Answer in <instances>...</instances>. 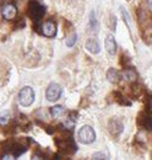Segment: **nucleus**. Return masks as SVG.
Masks as SVG:
<instances>
[{
	"label": "nucleus",
	"mask_w": 152,
	"mask_h": 160,
	"mask_svg": "<svg viewBox=\"0 0 152 160\" xmlns=\"http://www.w3.org/2000/svg\"><path fill=\"white\" fill-rule=\"evenodd\" d=\"M108 129L111 132V134L114 137H118L123 129H124V126H123V122L119 120V118H111L108 122Z\"/></svg>",
	"instance_id": "obj_7"
},
{
	"label": "nucleus",
	"mask_w": 152,
	"mask_h": 160,
	"mask_svg": "<svg viewBox=\"0 0 152 160\" xmlns=\"http://www.w3.org/2000/svg\"><path fill=\"white\" fill-rule=\"evenodd\" d=\"M97 30H98V22H97V20H96L95 18V12L91 11V14H90V21H88V32L95 33Z\"/></svg>",
	"instance_id": "obj_15"
},
{
	"label": "nucleus",
	"mask_w": 152,
	"mask_h": 160,
	"mask_svg": "<svg viewBox=\"0 0 152 160\" xmlns=\"http://www.w3.org/2000/svg\"><path fill=\"white\" fill-rule=\"evenodd\" d=\"M104 46H106V51L111 54V56H114L115 52H116V42L114 40L113 35H108L104 40Z\"/></svg>",
	"instance_id": "obj_10"
},
{
	"label": "nucleus",
	"mask_w": 152,
	"mask_h": 160,
	"mask_svg": "<svg viewBox=\"0 0 152 160\" xmlns=\"http://www.w3.org/2000/svg\"><path fill=\"white\" fill-rule=\"evenodd\" d=\"M145 105H146V112H149L150 115H152V95H147L146 96Z\"/></svg>",
	"instance_id": "obj_19"
},
{
	"label": "nucleus",
	"mask_w": 152,
	"mask_h": 160,
	"mask_svg": "<svg viewBox=\"0 0 152 160\" xmlns=\"http://www.w3.org/2000/svg\"><path fill=\"white\" fill-rule=\"evenodd\" d=\"M61 96V88L60 85H58L55 82H52L48 88H47V91H45V98L49 102H55L60 99Z\"/></svg>",
	"instance_id": "obj_5"
},
{
	"label": "nucleus",
	"mask_w": 152,
	"mask_h": 160,
	"mask_svg": "<svg viewBox=\"0 0 152 160\" xmlns=\"http://www.w3.org/2000/svg\"><path fill=\"white\" fill-rule=\"evenodd\" d=\"M113 96L115 102H118L119 105H121V106H130V101L126 100V98L120 91H114Z\"/></svg>",
	"instance_id": "obj_14"
},
{
	"label": "nucleus",
	"mask_w": 152,
	"mask_h": 160,
	"mask_svg": "<svg viewBox=\"0 0 152 160\" xmlns=\"http://www.w3.org/2000/svg\"><path fill=\"white\" fill-rule=\"evenodd\" d=\"M45 14V6L42 5L37 0H31L27 6V15L35 22H38Z\"/></svg>",
	"instance_id": "obj_2"
},
{
	"label": "nucleus",
	"mask_w": 152,
	"mask_h": 160,
	"mask_svg": "<svg viewBox=\"0 0 152 160\" xmlns=\"http://www.w3.org/2000/svg\"><path fill=\"white\" fill-rule=\"evenodd\" d=\"M120 73L116 70V69H114V68H111V69H108V72H107V79L109 80L112 84H116V82H119V80H120Z\"/></svg>",
	"instance_id": "obj_13"
},
{
	"label": "nucleus",
	"mask_w": 152,
	"mask_h": 160,
	"mask_svg": "<svg viewBox=\"0 0 152 160\" xmlns=\"http://www.w3.org/2000/svg\"><path fill=\"white\" fill-rule=\"evenodd\" d=\"M85 47H86V49L88 52H91L93 54L99 53V51H101L99 43H98V41L96 40V38H88V40L86 41V43H85Z\"/></svg>",
	"instance_id": "obj_11"
},
{
	"label": "nucleus",
	"mask_w": 152,
	"mask_h": 160,
	"mask_svg": "<svg viewBox=\"0 0 152 160\" xmlns=\"http://www.w3.org/2000/svg\"><path fill=\"white\" fill-rule=\"evenodd\" d=\"M92 160H109V158H108L107 154H104V153H102V152H97V153L93 154Z\"/></svg>",
	"instance_id": "obj_21"
},
{
	"label": "nucleus",
	"mask_w": 152,
	"mask_h": 160,
	"mask_svg": "<svg viewBox=\"0 0 152 160\" xmlns=\"http://www.w3.org/2000/svg\"><path fill=\"white\" fill-rule=\"evenodd\" d=\"M9 118H10V113L9 112H1L0 113V124L1 126H5L6 123H7V121H9Z\"/></svg>",
	"instance_id": "obj_20"
},
{
	"label": "nucleus",
	"mask_w": 152,
	"mask_h": 160,
	"mask_svg": "<svg viewBox=\"0 0 152 160\" xmlns=\"http://www.w3.org/2000/svg\"><path fill=\"white\" fill-rule=\"evenodd\" d=\"M55 143H57V147L59 148V150L61 153H64L65 155H73L77 150L75 142L73 139V137L69 136V134L58 137L55 139Z\"/></svg>",
	"instance_id": "obj_1"
},
{
	"label": "nucleus",
	"mask_w": 152,
	"mask_h": 160,
	"mask_svg": "<svg viewBox=\"0 0 152 160\" xmlns=\"http://www.w3.org/2000/svg\"><path fill=\"white\" fill-rule=\"evenodd\" d=\"M1 15L5 20H12L17 15V9L14 4H6L1 9Z\"/></svg>",
	"instance_id": "obj_8"
},
{
	"label": "nucleus",
	"mask_w": 152,
	"mask_h": 160,
	"mask_svg": "<svg viewBox=\"0 0 152 160\" xmlns=\"http://www.w3.org/2000/svg\"><path fill=\"white\" fill-rule=\"evenodd\" d=\"M19 101L21 103V106L23 107H28L33 103L35 101V91L30 86H25L23 89H21L19 94Z\"/></svg>",
	"instance_id": "obj_4"
},
{
	"label": "nucleus",
	"mask_w": 152,
	"mask_h": 160,
	"mask_svg": "<svg viewBox=\"0 0 152 160\" xmlns=\"http://www.w3.org/2000/svg\"><path fill=\"white\" fill-rule=\"evenodd\" d=\"M1 1H2V0H0V2H1Z\"/></svg>",
	"instance_id": "obj_27"
},
{
	"label": "nucleus",
	"mask_w": 152,
	"mask_h": 160,
	"mask_svg": "<svg viewBox=\"0 0 152 160\" xmlns=\"http://www.w3.org/2000/svg\"><path fill=\"white\" fill-rule=\"evenodd\" d=\"M31 160H44V159H43V158L39 155V154H35V155L31 158Z\"/></svg>",
	"instance_id": "obj_25"
},
{
	"label": "nucleus",
	"mask_w": 152,
	"mask_h": 160,
	"mask_svg": "<svg viewBox=\"0 0 152 160\" xmlns=\"http://www.w3.org/2000/svg\"><path fill=\"white\" fill-rule=\"evenodd\" d=\"M131 91H133L134 98H139L144 94V88L141 84H137V82H134L133 86H131Z\"/></svg>",
	"instance_id": "obj_16"
},
{
	"label": "nucleus",
	"mask_w": 152,
	"mask_h": 160,
	"mask_svg": "<svg viewBox=\"0 0 152 160\" xmlns=\"http://www.w3.org/2000/svg\"><path fill=\"white\" fill-rule=\"evenodd\" d=\"M121 77H123V79H125L129 82H135L137 79V73L134 70L133 68H125L121 73Z\"/></svg>",
	"instance_id": "obj_12"
},
{
	"label": "nucleus",
	"mask_w": 152,
	"mask_h": 160,
	"mask_svg": "<svg viewBox=\"0 0 152 160\" xmlns=\"http://www.w3.org/2000/svg\"><path fill=\"white\" fill-rule=\"evenodd\" d=\"M115 27H116V18L112 15L111 18H109V28L112 30V31H115Z\"/></svg>",
	"instance_id": "obj_22"
},
{
	"label": "nucleus",
	"mask_w": 152,
	"mask_h": 160,
	"mask_svg": "<svg viewBox=\"0 0 152 160\" xmlns=\"http://www.w3.org/2000/svg\"><path fill=\"white\" fill-rule=\"evenodd\" d=\"M1 160H16V157L15 155H11V154H5Z\"/></svg>",
	"instance_id": "obj_24"
},
{
	"label": "nucleus",
	"mask_w": 152,
	"mask_h": 160,
	"mask_svg": "<svg viewBox=\"0 0 152 160\" xmlns=\"http://www.w3.org/2000/svg\"><path fill=\"white\" fill-rule=\"evenodd\" d=\"M40 32L47 37H54L57 35V25L53 21H47L42 25Z\"/></svg>",
	"instance_id": "obj_9"
},
{
	"label": "nucleus",
	"mask_w": 152,
	"mask_h": 160,
	"mask_svg": "<svg viewBox=\"0 0 152 160\" xmlns=\"http://www.w3.org/2000/svg\"><path fill=\"white\" fill-rule=\"evenodd\" d=\"M129 63H130V58H129L126 54H123L121 58H120V64H121L123 67H128Z\"/></svg>",
	"instance_id": "obj_23"
},
{
	"label": "nucleus",
	"mask_w": 152,
	"mask_h": 160,
	"mask_svg": "<svg viewBox=\"0 0 152 160\" xmlns=\"http://www.w3.org/2000/svg\"><path fill=\"white\" fill-rule=\"evenodd\" d=\"M78 140L83 144H91L93 143L96 139V133L93 131V128L91 126H83L80 128L78 133H77Z\"/></svg>",
	"instance_id": "obj_3"
},
{
	"label": "nucleus",
	"mask_w": 152,
	"mask_h": 160,
	"mask_svg": "<svg viewBox=\"0 0 152 160\" xmlns=\"http://www.w3.org/2000/svg\"><path fill=\"white\" fill-rule=\"evenodd\" d=\"M76 38H77L76 33H75V32H73V33H71L69 37H66V40H65V43H66V46H68V47H73V46L75 44Z\"/></svg>",
	"instance_id": "obj_18"
},
{
	"label": "nucleus",
	"mask_w": 152,
	"mask_h": 160,
	"mask_svg": "<svg viewBox=\"0 0 152 160\" xmlns=\"http://www.w3.org/2000/svg\"><path fill=\"white\" fill-rule=\"evenodd\" d=\"M147 8L150 9V11H152V0H147Z\"/></svg>",
	"instance_id": "obj_26"
},
{
	"label": "nucleus",
	"mask_w": 152,
	"mask_h": 160,
	"mask_svg": "<svg viewBox=\"0 0 152 160\" xmlns=\"http://www.w3.org/2000/svg\"><path fill=\"white\" fill-rule=\"evenodd\" d=\"M137 124L146 131H152V115L146 111H142L137 116Z\"/></svg>",
	"instance_id": "obj_6"
},
{
	"label": "nucleus",
	"mask_w": 152,
	"mask_h": 160,
	"mask_svg": "<svg viewBox=\"0 0 152 160\" xmlns=\"http://www.w3.org/2000/svg\"><path fill=\"white\" fill-rule=\"evenodd\" d=\"M64 112H65V108L63 106H60V105H57V106H54V107L50 108V115L53 117H60Z\"/></svg>",
	"instance_id": "obj_17"
}]
</instances>
